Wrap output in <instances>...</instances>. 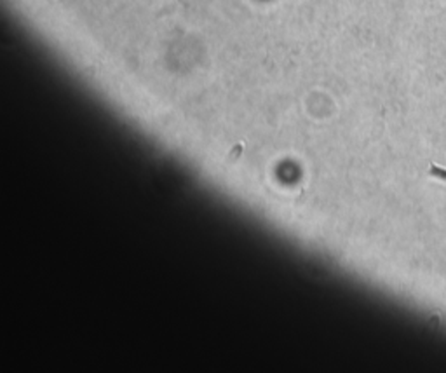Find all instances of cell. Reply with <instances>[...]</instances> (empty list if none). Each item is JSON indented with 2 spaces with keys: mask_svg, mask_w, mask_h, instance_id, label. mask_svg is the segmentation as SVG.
I'll return each instance as SVG.
<instances>
[{
  "mask_svg": "<svg viewBox=\"0 0 446 373\" xmlns=\"http://www.w3.org/2000/svg\"><path fill=\"white\" fill-rule=\"evenodd\" d=\"M432 173H434V174H438V176L446 178V171H445V169H438V167H432Z\"/></svg>",
  "mask_w": 446,
  "mask_h": 373,
  "instance_id": "cell-1",
  "label": "cell"
}]
</instances>
